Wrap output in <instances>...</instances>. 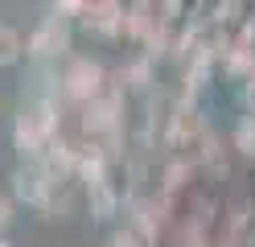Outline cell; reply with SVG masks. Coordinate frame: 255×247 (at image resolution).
Instances as JSON below:
<instances>
[{"label":"cell","mask_w":255,"mask_h":247,"mask_svg":"<svg viewBox=\"0 0 255 247\" xmlns=\"http://www.w3.org/2000/svg\"><path fill=\"white\" fill-rule=\"evenodd\" d=\"M12 140H17V148L29 153V157H37L41 148H50L54 144V103L41 99V103L21 107L17 128H12Z\"/></svg>","instance_id":"6da1fadb"},{"label":"cell","mask_w":255,"mask_h":247,"mask_svg":"<svg viewBox=\"0 0 255 247\" xmlns=\"http://www.w3.org/2000/svg\"><path fill=\"white\" fill-rule=\"evenodd\" d=\"M66 45H70L66 16H62V8H54V12L37 25V33H33V41H29V49H33V54H41V58H50V54H62Z\"/></svg>","instance_id":"7a4b0ae2"},{"label":"cell","mask_w":255,"mask_h":247,"mask_svg":"<svg viewBox=\"0 0 255 247\" xmlns=\"http://www.w3.org/2000/svg\"><path fill=\"white\" fill-rule=\"evenodd\" d=\"M50 173L41 169V161H29V165H21L17 173H12V190H17V198L21 202H29V206H45V194H50Z\"/></svg>","instance_id":"3957f363"},{"label":"cell","mask_w":255,"mask_h":247,"mask_svg":"<svg viewBox=\"0 0 255 247\" xmlns=\"http://www.w3.org/2000/svg\"><path fill=\"white\" fill-rule=\"evenodd\" d=\"M83 16H87V29L99 33V37H111V33H120V25H124L120 4H83Z\"/></svg>","instance_id":"277c9868"},{"label":"cell","mask_w":255,"mask_h":247,"mask_svg":"<svg viewBox=\"0 0 255 247\" xmlns=\"http://www.w3.org/2000/svg\"><path fill=\"white\" fill-rule=\"evenodd\" d=\"M99 78H103V70L95 62H74L70 74H66V87H70L74 99H91L95 91H99Z\"/></svg>","instance_id":"5b68a950"},{"label":"cell","mask_w":255,"mask_h":247,"mask_svg":"<svg viewBox=\"0 0 255 247\" xmlns=\"http://www.w3.org/2000/svg\"><path fill=\"white\" fill-rule=\"evenodd\" d=\"M21 33L17 29H12V25H0V66H12V62H17L21 58Z\"/></svg>","instance_id":"8992f818"},{"label":"cell","mask_w":255,"mask_h":247,"mask_svg":"<svg viewBox=\"0 0 255 247\" xmlns=\"http://www.w3.org/2000/svg\"><path fill=\"white\" fill-rule=\"evenodd\" d=\"M8 227H12V202H8L4 194H0V235H4Z\"/></svg>","instance_id":"52a82bcc"},{"label":"cell","mask_w":255,"mask_h":247,"mask_svg":"<svg viewBox=\"0 0 255 247\" xmlns=\"http://www.w3.org/2000/svg\"><path fill=\"white\" fill-rule=\"evenodd\" d=\"M111 247H140V239H136V235H128V231H120V235L111 239Z\"/></svg>","instance_id":"ba28073f"},{"label":"cell","mask_w":255,"mask_h":247,"mask_svg":"<svg viewBox=\"0 0 255 247\" xmlns=\"http://www.w3.org/2000/svg\"><path fill=\"white\" fill-rule=\"evenodd\" d=\"M0 247H8V243H4V239H0Z\"/></svg>","instance_id":"9c48e42d"}]
</instances>
